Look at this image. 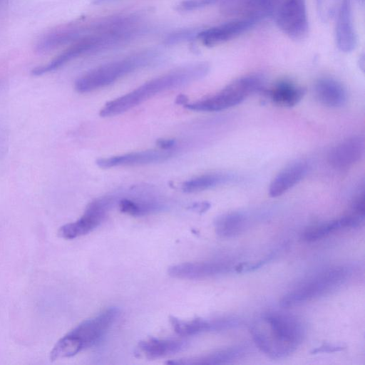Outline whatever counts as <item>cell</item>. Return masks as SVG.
<instances>
[{
  "label": "cell",
  "mask_w": 365,
  "mask_h": 365,
  "mask_svg": "<svg viewBox=\"0 0 365 365\" xmlns=\"http://www.w3.org/2000/svg\"><path fill=\"white\" fill-rule=\"evenodd\" d=\"M257 346L273 359L285 357L302 343L304 330L295 317L279 312L263 314L250 329Z\"/></svg>",
  "instance_id": "cell-1"
},
{
  "label": "cell",
  "mask_w": 365,
  "mask_h": 365,
  "mask_svg": "<svg viewBox=\"0 0 365 365\" xmlns=\"http://www.w3.org/2000/svg\"><path fill=\"white\" fill-rule=\"evenodd\" d=\"M209 71V64L204 62L176 68L145 83L124 96L108 102L99 114L102 117L120 114L161 92L182 87L201 79Z\"/></svg>",
  "instance_id": "cell-2"
},
{
  "label": "cell",
  "mask_w": 365,
  "mask_h": 365,
  "mask_svg": "<svg viewBox=\"0 0 365 365\" xmlns=\"http://www.w3.org/2000/svg\"><path fill=\"white\" fill-rule=\"evenodd\" d=\"M160 57L156 51H144L101 66L79 78L75 88L83 93L101 88L134 71L156 63Z\"/></svg>",
  "instance_id": "cell-3"
},
{
  "label": "cell",
  "mask_w": 365,
  "mask_h": 365,
  "mask_svg": "<svg viewBox=\"0 0 365 365\" xmlns=\"http://www.w3.org/2000/svg\"><path fill=\"white\" fill-rule=\"evenodd\" d=\"M264 79L259 74L240 77L229 83L217 93L191 103L184 104L189 110L195 111H220L242 103L251 94L261 90Z\"/></svg>",
  "instance_id": "cell-4"
},
{
  "label": "cell",
  "mask_w": 365,
  "mask_h": 365,
  "mask_svg": "<svg viewBox=\"0 0 365 365\" xmlns=\"http://www.w3.org/2000/svg\"><path fill=\"white\" fill-rule=\"evenodd\" d=\"M350 274L349 268L344 267L329 269L286 294L280 304L283 307H290L319 297L344 283Z\"/></svg>",
  "instance_id": "cell-5"
},
{
  "label": "cell",
  "mask_w": 365,
  "mask_h": 365,
  "mask_svg": "<svg viewBox=\"0 0 365 365\" xmlns=\"http://www.w3.org/2000/svg\"><path fill=\"white\" fill-rule=\"evenodd\" d=\"M119 314L117 307H109L98 315L84 320L66 336L79 353L99 341L115 322Z\"/></svg>",
  "instance_id": "cell-6"
},
{
  "label": "cell",
  "mask_w": 365,
  "mask_h": 365,
  "mask_svg": "<svg viewBox=\"0 0 365 365\" xmlns=\"http://www.w3.org/2000/svg\"><path fill=\"white\" fill-rule=\"evenodd\" d=\"M115 201L113 196H106L90 202L83 215L76 221L66 224L58 232L59 237L72 240L85 235L96 228L106 217Z\"/></svg>",
  "instance_id": "cell-7"
},
{
  "label": "cell",
  "mask_w": 365,
  "mask_h": 365,
  "mask_svg": "<svg viewBox=\"0 0 365 365\" xmlns=\"http://www.w3.org/2000/svg\"><path fill=\"white\" fill-rule=\"evenodd\" d=\"M272 19L290 38L301 40L308 33L305 0H284Z\"/></svg>",
  "instance_id": "cell-8"
},
{
  "label": "cell",
  "mask_w": 365,
  "mask_h": 365,
  "mask_svg": "<svg viewBox=\"0 0 365 365\" xmlns=\"http://www.w3.org/2000/svg\"><path fill=\"white\" fill-rule=\"evenodd\" d=\"M97 21L86 24H68L56 28L43 34L35 44V50L40 53H48L97 32Z\"/></svg>",
  "instance_id": "cell-9"
},
{
  "label": "cell",
  "mask_w": 365,
  "mask_h": 365,
  "mask_svg": "<svg viewBox=\"0 0 365 365\" xmlns=\"http://www.w3.org/2000/svg\"><path fill=\"white\" fill-rule=\"evenodd\" d=\"M283 0H220L222 12L235 19H250L257 22L273 17Z\"/></svg>",
  "instance_id": "cell-10"
},
{
  "label": "cell",
  "mask_w": 365,
  "mask_h": 365,
  "mask_svg": "<svg viewBox=\"0 0 365 365\" xmlns=\"http://www.w3.org/2000/svg\"><path fill=\"white\" fill-rule=\"evenodd\" d=\"M177 150H149L130 153L124 155L99 158L98 167L109 168L119 166L146 165L164 162L175 155Z\"/></svg>",
  "instance_id": "cell-11"
},
{
  "label": "cell",
  "mask_w": 365,
  "mask_h": 365,
  "mask_svg": "<svg viewBox=\"0 0 365 365\" xmlns=\"http://www.w3.org/2000/svg\"><path fill=\"white\" fill-rule=\"evenodd\" d=\"M364 138L354 135L344 139L328 153L329 163L336 169L348 168L359 161L364 153Z\"/></svg>",
  "instance_id": "cell-12"
},
{
  "label": "cell",
  "mask_w": 365,
  "mask_h": 365,
  "mask_svg": "<svg viewBox=\"0 0 365 365\" xmlns=\"http://www.w3.org/2000/svg\"><path fill=\"white\" fill-rule=\"evenodd\" d=\"M257 21L234 19L220 25L200 30L197 36L207 46H214L235 38L252 28Z\"/></svg>",
  "instance_id": "cell-13"
},
{
  "label": "cell",
  "mask_w": 365,
  "mask_h": 365,
  "mask_svg": "<svg viewBox=\"0 0 365 365\" xmlns=\"http://www.w3.org/2000/svg\"><path fill=\"white\" fill-rule=\"evenodd\" d=\"M230 269L228 264L220 262H184L170 267L168 273L174 278L199 279L226 273Z\"/></svg>",
  "instance_id": "cell-14"
},
{
  "label": "cell",
  "mask_w": 365,
  "mask_h": 365,
  "mask_svg": "<svg viewBox=\"0 0 365 365\" xmlns=\"http://www.w3.org/2000/svg\"><path fill=\"white\" fill-rule=\"evenodd\" d=\"M336 42L339 49L345 53L352 51L356 45L351 0H341L337 10Z\"/></svg>",
  "instance_id": "cell-15"
},
{
  "label": "cell",
  "mask_w": 365,
  "mask_h": 365,
  "mask_svg": "<svg viewBox=\"0 0 365 365\" xmlns=\"http://www.w3.org/2000/svg\"><path fill=\"white\" fill-rule=\"evenodd\" d=\"M309 164L305 160H298L286 166L272 180L269 188L272 197L280 196L300 182L307 174Z\"/></svg>",
  "instance_id": "cell-16"
},
{
  "label": "cell",
  "mask_w": 365,
  "mask_h": 365,
  "mask_svg": "<svg viewBox=\"0 0 365 365\" xmlns=\"http://www.w3.org/2000/svg\"><path fill=\"white\" fill-rule=\"evenodd\" d=\"M314 93L322 104L331 108L342 106L347 99L344 86L330 78L318 80L314 86Z\"/></svg>",
  "instance_id": "cell-17"
},
{
  "label": "cell",
  "mask_w": 365,
  "mask_h": 365,
  "mask_svg": "<svg viewBox=\"0 0 365 365\" xmlns=\"http://www.w3.org/2000/svg\"><path fill=\"white\" fill-rule=\"evenodd\" d=\"M187 347V342L174 339L149 338L141 341L138 349L148 359H158L175 354Z\"/></svg>",
  "instance_id": "cell-18"
},
{
  "label": "cell",
  "mask_w": 365,
  "mask_h": 365,
  "mask_svg": "<svg viewBox=\"0 0 365 365\" xmlns=\"http://www.w3.org/2000/svg\"><path fill=\"white\" fill-rule=\"evenodd\" d=\"M245 352V347L238 346L217 351L206 355L173 360L168 361L167 364L173 365L222 364L240 358Z\"/></svg>",
  "instance_id": "cell-19"
},
{
  "label": "cell",
  "mask_w": 365,
  "mask_h": 365,
  "mask_svg": "<svg viewBox=\"0 0 365 365\" xmlns=\"http://www.w3.org/2000/svg\"><path fill=\"white\" fill-rule=\"evenodd\" d=\"M304 93L303 88L289 81H281L265 91L272 102L286 107L297 105Z\"/></svg>",
  "instance_id": "cell-20"
},
{
  "label": "cell",
  "mask_w": 365,
  "mask_h": 365,
  "mask_svg": "<svg viewBox=\"0 0 365 365\" xmlns=\"http://www.w3.org/2000/svg\"><path fill=\"white\" fill-rule=\"evenodd\" d=\"M118 206L121 212L133 216L156 212L165 207L164 203L154 197L122 198L118 201Z\"/></svg>",
  "instance_id": "cell-21"
},
{
  "label": "cell",
  "mask_w": 365,
  "mask_h": 365,
  "mask_svg": "<svg viewBox=\"0 0 365 365\" xmlns=\"http://www.w3.org/2000/svg\"><path fill=\"white\" fill-rule=\"evenodd\" d=\"M247 223V217L242 212H232L223 214L215 220V232L222 237H235L243 232Z\"/></svg>",
  "instance_id": "cell-22"
},
{
  "label": "cell",
  "mask_w": 365,
  "mask_h": 365,
  "mask_svg": "<svg viewBox=\"0 0 365 365\" xmlns=\"http://www.w3.org/2000/svg\"><path fill=\"white\" fill-rule=\"evenodd\" d=\"M232 178L231 174L225 173L204 174L185 181L182 185V190L187 193L200 192L225 184Z\"/></svg>",
  "instance_id": "cell-23"
},
{
  "label": "cell",
  "mask_w": 365,
  "mask_h": 365,
  "mask_svg": "<svg viewBox=\"0 0 365 365\" xmlns=\"http://www.w3.org/2000/svg\"><path fill=\"white\" fill-rule=\"evenodd\" d=\"M170 322L174 331L182 336H193L207 331H214L212 319L195 318L191 320H182L170 317Z\"/></svg>",
  "instance_id": "cell-24"
},
{
  "label": "cell",
  "mask_w": 365,
  "mask_h": 365,
  "mask_svg": "<svg viewBox=\"0 0 365 365\" xmlns=\"http://www.w3.org/2000/svg\"><path fill=\"white\" fill-rule=\"evenodd\" d=\"M341 228L339 219L331 220L307 228L302 233V238L307 242L317 241Z\"/></svg>",
  "instance_id": "cell-25"
},
{
  "label": "cell",
  "mask_w": 365,
  "mask_h": 365,
  "mask_svg": "<svg viewBox=\"0 0 365 365\" xmlns=\"http://www.w3.org/2000/svg\"><path fill=\"white\" fill-rule=\"evenodd\" d=\"M341 0H316L317 12L323 22H328L336 14Z\"/></svg>",
  "instance_id": "cell-26"
},
{
  "label": "cell",
  "mask_w": 365,
  "mask_h": 365,
  "mask_svg": "<svg viewBox=\"0 0 365 365\" xmlns=\"http://www.w3.org/2000/svg\"><path fill=\"white\" fill-rule=\"evenodd\" d=\"M200 31V30L198 29H189L176 31L168 36L165 39V43L167 44H175L178 43L197 38Z\"/></svg>",
  "instance_id": "cell-27"
},
{
  "label": "cell",
  "mask_w": 365,
  "mask_h": 365,
  "mask_svg": "<svg viewBox=\"0 0 365 365\" xmlns=\"http://www.w3.org/2000/svg\"><path fill=\"white\" fill-rule=\"evenodd\" d=\"M219 0H185L177 5L179 11H192L215 4Z\"/></svg>",
  "instance_id": "cell-28"
},
{
  "label": "cell",
  "mask_w": 365,
  "mask_h": 365,
  "mask_svg": "<svg viewBox=\"0 0 365 365\" xmlns=\"http://www.w3.org/2000/svg\"><path fill=\"white\" fill-rule=\"evenodd\" d=\"M156 144L160 149L163 150H177L178 143L175 139H159Z\"/></svg>",
  "instance_id": "cell-29"
},
{
  "label": "cell",
  "mask_w": 365,
  "mask_h": 365,
  "mask_svg": "<svg viewBox=\"0 0 365 365\" xmlns=\"http://www.w3.org/2000/svg\"><path fill=\"white\" fill-rule=\"evenodd\" d=\"M344 349V347L341 346H336V345H329V344H324L322 345L318 348H316L314 349L312 353V354H317V353H331V352H336L341 351Z\"/></svg>",
  "instance_id": "cell-30"
},
{
  "label": "cell",
  "mask_w": 365,
  "mask_h": 365,
  "mask_svg": "<svg viewBox=\"0 0 365 365\" xmlns=\"http://www.w3.org/2000/svg\"><path fill=\"white\" fill-rule=\"evenodd\" d=\"M209 207L210 205L207 202H201L193 205V208L200 212L205 211L209 208Z\"/></svg>",
  "instance_id": "cell-31"
},
{
  "label": "cell",
  "mask_w": 365,
  "mask_h": 365,
  "mask_svg": "<svg viewBox=\"0 0 365 365\" xmlns=\"http://www.w3.org/2000/svg\"><path fill=\"white\" fill-rule=\"evenodd\" d=\"M111 1H115V0H94L93 3L95 4H101L107 3V2H109Z\"/></svg>",
  "instance_id": "cell-32"
},
{
  "label": "cell",
  "mask_w": 365,
  "mask_h": 365,
  "mask_svg": "<svg viewBox=\"0 0 365 365\" xmlns=\"http://www.w3.org/2000/svg\"><path fill=\"white\" fill-rule=\"evenodd\" d=\"M361 1L364 2V0H361Z\"/></svg>",
  "instance_id": "cell-33"
}]
</instances>
